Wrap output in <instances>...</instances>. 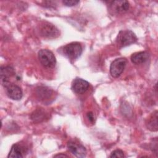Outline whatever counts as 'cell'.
Masks as SVG:
<instances>
[{"instance_id":"6da1fadb","label":"cell","mask_w":158,"mask_h":158,"mask_svg":"<svg viewBox=\"0 0 158 158\" xmlns=\"http://www.w3.org/2000/svg\"><path fill=\"white\" fill-rule=\"evenodd\" d=\"M137 41L136 35L130 30H121L116 38V43L119 47H125Z\"/></svg>"},{"instance_id":"7a4b0ae2","label":"cell","mask_w":158,"mask_h":158,"mask_svg":"<svg viewBox=\"0 0 158 158\" xmlns=\"http://www.w3.org/2000/svg\"><path fill=\"white\" fill-rule=\"evenodd\" d=\"M62 51L67 57L71 60H75L81 55L83 49L79 43L72 42L64 46Z\"/></svg>"},{"instance_id":"3957f363","label":"cell","mask_w":158,"mask_h":158,"mask_svg":"<svg viewBox=\"0 0 158 158\" xmlns=\"http://www.w3.org/2000/svg\"><path fill=\"white\" fill-rule=\"evenodd\" d=\"M38 59L40 63L45 67L53 68L56 64V57L52 51L43 49L38 52Z\"/></svg>"},{"instance_id":"277c9868","label":"cell","mask_w":158,"mask_h":158,"mask_svg":"<svg viewBox=\"0 0 158 158\" xmlns=\"http://www.w3.org/2000/svg\"><path fill=\"white\" fill-rule=\"evenodd\" d=\"M127 64V59L123 57L115 59L110 64V73L112 77L118 78L123 72Z\"/></svg>"},{"instance_id":"5b68a950","label":"cell","mask_w":158,"mask_h":158,"mask_svg":"<svg viewBox=\"0 0 158 158\" xmlns=\"http://www.w3.org/2000/svg\"><path fill=\"white\" fill-rule=\"evenodd\" d=\"M40 33L42 36L49 39L56 38L60 35L59 30L54 25L48 22L41 25Z\"/></svg>"},{"instance_id":"8992f818","label":"cell","mask_w":158,"mask_h":158,"mask_svg":"<svg viewBox=\"0 0 158 158\" xmlns=\"http://www.w3.org/2000/svg\"><path fill=\"white\" fill-rule=\"evenodd\" d=\"M4 87L6 88V93L9 98L17 101L22 98V91L19 86L9 83Z\"/></svg>"},{"instance_id":"52a82bcc","label":"cell","mask_w":158,"mask_h":158,"mask_svg":"<svg viewBox=\"0 0 158 158\" xmlns=\"http://www.w3.org/2000/svg\"><path fill=\"white\" fill-rule=\"evenodd\" d=\"M67 148L69 151L77 157H85L86 155L85 148L80 144L70 141L67 144Z\"/></svg>"},{"instance_id":"ba28073f","label":"cell","mask_w":158,"mask_h":158,"mask_svg":"<svg viewBox=\"0 0 158 158\" xmlns=\"http://www.w3.org/2000/svg\"><path fill=\"white\" fill-rule=\"evenodd\" d=\"M89 83L80 78H76L74 79L72 83V90L78 94H81L85 93L89 88Z\"/></svg>"},{"instance_id":"9c48e42d","label":"cell","mask_w":158,"mask_h":158,"mask_svg":"<svg viewBox=\"0 0 158 158\" xmlns=\"http://www.w3.org/2000/svg\"><path fill=\"white\" fill-rule=\"evenodd\" d=\"M36 94L39 99L44 102H50V100L52 99L54 92L49 88L40 86L36 89Z\"/></svg>"},{"instance_id":"30bf717a","label":"cell","mask_w":158,"mask_h":158,"mask_svg":"<svg viewBox=\"0 0 158 158\" xmlns=\"http://www.w3.org/2000/svg\"><path fill=\"white\" fill-rule=\"evenodd\" d=\"M111 9L117 13H123L128 10L130 3L127 1H114L110 4Z\"/></svg>"},{"instance_id":"8fae6325","label":"cell","mask_w":158,"mask_h":158,"mask_svg":"<svg viewBox=\"0 0 158 158\" xmlns=\"http://www.w3.org/2000/svg\"><path fill=\"white\" fill-rule=\"evenodd\" d=\"M14 74V69L10 66L1 67V79L4 86L9 83V78Z\"/></svg>"},{"instance_id":"7c38bea8","label":"cell","mask_w":158,"mask_h":158,"mask_svg":"<svg viewBox=\"0 0 158 158\" xmlns=\"http://www.w3.org/2000/svg\"><path fill=\"white\" fill-rule=\"evenodd\" d=\"M149 57L147 51H141L133 54L131 56V60L135 64H140L146 62Z\"/></svg>"},{"instance_id":"4fadbf2b","label":"cell","mask_w":158,"mask_h":158,"mask_svg":"<svg viewBox=\"0 0 158 158\" xmlns=\"http://www.w3.org/2000/svg\"><path fill=\"white\" fill-rule=\"evenodd\" d=\"M157 110L153 112L146 122L147 128L152 131H157L158 130L157 125Z\"/></svg>"},{"instance_id":"5bb4252c","label":"cell","mask_w":158,"mask_h":158,"mask_svg":"<svg viewBox=\"0 0 158 158\" xmlns=\"http://www.w3.org/2000/svg\"><path fill=\"white\" fill-rule=\"evenodd\" d=\"M23 148L19 144H14L11 147L10 151L7 156V157L22 158L23 157Z\"/></svg>"},{"instance_id":"9a60e30c","label":"cell","mask_w":158,"mask_h":158,"mask_svg":"<svg viewBox=\"0 0 158 158\" xmlns=\"http://www.w3.org/2000/svg\"><path fill=\"white\" fill-rule=\"evenodd\" d=\"M31 118L34 122H41L47 118L46 111L42 109H38L31 115Z\"/></svg>"},{"instance_id":"2e32d148","label":"cell","mask_w":158,"mask_h":158,"mask_svg":"<svg viewBox=\"0 0 158 158\" xmlns=\"http://www.w3.org/2000/svg\"><path fill=\"white\" fill-rule=\"evenodd\" d=\"M125 155L123 152L120 149H116L112 152L110 155V157H124Z\"/></svg>"},{"instance_id":"e0dca14e","label":"cell","mask_w":158,"mask_h":158,"mask_svg":"<svg viewBox=\"0 0 158 158\" xmlns=\"http://www.w3.org/2000/svg\"><path fill=\"white\" fill-rule=\"evenodd\" d=\"M79 1L76 0H64L62 1L63 4L66 6H73L77 5L78 3H79Z\"/></svg>"},{"instance_id":"ac0fdd59","label":"cell","mask_w":158,"mask_h":158,"mask_svg":"<svg viewBox=\"0 0 158 158\" xmlns=\"http://www.w3.org/2000/svg\"><path fill=\"white\" fill-rule=\"evenodd\" d=\"M87 117L88 118L89 120L91 122H94V116H93V114L91 112H89L87 113Z\"/></svg>"},{"instance_id":"d6986e66","label":"cell","mask_w":158,"mask_h":158,"mask_svg":"<svg viewBox=\"0 0 158 158\" xmlns=\"http://www.w3.org/2000/svg\"><path fill=\"white\" fill-rule=\"evenodd\" d=\"M54 157H68V156H67V155H65V154H59L55 155Z\"/></svg>"}]
</instances>
